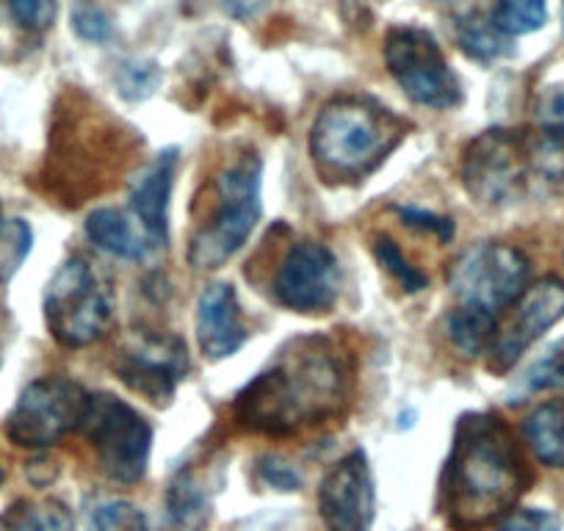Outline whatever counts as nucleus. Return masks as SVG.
I'll return each instance as SVG.
<instances>
[{"instance_id":"1","label":"nucleus","mask_w":564,"mask_h":531,"mask_svg":"<svg viewBox=\"0 0 564 531\" xmlns=\"http://www.w3.org/2000/svg\"><path fill=\"white\" fill-rule=\"evenodd\" d=\"M529 481L512 430L496 413H468L454 430L437 503L452 529L474 531L512 512Z\"/></svg>"},{"instance_id":"2","label":"nucleus","mask_w":564,"mask_h":531,"mask_svg":"<svg viewBox=\"0 0 564 531\" xmlns=\"http://www.w3.org/2000/svg\"><path fill=\"white\" fill-rule=\"evenodd\" d=\"M346 402V366L327 338L285 346L236 399V419L263 435H291L322 424Z\"/></svg>"},{"instance_id":"3","label":"nucleus","mask_w":564,"mask_h":531,"mask_svg":"<svg viewBox=\"0 0 564 531\" xmlns=\"http://www.w3.org/2000/svg\"><path fill=\"white\" fill-rule=\"evenodd\" d=\"M404 133L406 124L388 108L362 97H340L313 122V164L324 181H362L399 148Z\"/></svg>"},{"instance_id":"4","label":"nucleus","mask_w":564,"mask_h":531,"mask_svg":"<svg viewBox=\"0 0 564 531\" xmlns=\"http://www.w3.org/2000/svg\"><path fill=\"white\" fill-rule=\"evenodd\" d=\"M534 175L564 177V150L545 137L529 142L518 130H485L463 155V186L479 205L514 203Z\"/></svg>"},{"instance_id":"5","label":"nucleus","mask_w":564,"mask_h":531,"mask_svg":"<svg viewBox=\"0 0 564 531\" xmlns=\"http://www.w3.org/2000/svg\"><path fill=\"white\" fill-rule=\"evenodd\" d=\"M260 172H263V164L254 155H247L221 172L216 181L219 208L210 214L208 221L199 225L188 243V263L194 269H203V272L219 269L252 236L263 214Z\"/></svg>"},{"instance_id":"6","label":"nucleus","mask_w":564,"mask_h":531,"mask_svg":"<svg viewBox=\"0 0 564 531\" xmlns=\"http://www.w3.org/2000/svg\"><path fill=\"white\" fill-rule=\"evenodd\" d=\"M45 322L56 344L84 349L111 329L113 296L86 258L64 260L45 291Z\"/></svg>"},{"instance_id":"7","label":"nucleus","mask_w":564,"mask_h":531,"mask_svg":"<svg viewBox=\"0 0 564 531\" xmlns=\"http://www.w3.org/2000/svg\"><path fill=\"white\" fill-rule=\"evenodd\" d=\"M80 430L89 437L100 470L117 485H135L148 474L153 426L113 393H95Z\"/></svg>"},{"instance_id":"8","label":"nucleus","mask_w":564,"mask_h":531,"mask_svg":"<svg viewBox=\"0 0 564 531\" xmlns=\"http://www.w3.org/2000/svg\"><path fill=\"white\" fill-rule=\"evenodd\" d=\"M91 395L67 377H42L25 384L7 419L14 446L51 448L69 432L80 430Z\"/></svg>"},{"instance_id":"9","label":"nucleus","mask_w":564,"mask_h":531,"mask_svg":"<svg viewBox=\"0 0 564 531\" xmlns=\"http://www.w3.org/2000/svg\"><path fill=\"white\" fill-rule=\"evenodd\" d=\"M531 266L520 249L509 243H476L457 258L448 274V289L459 305L492 313L507 311L529 289Z\"/></svg>"},{"instance_id":"10","label":"nucleus","mask_w":564,"mask_h":531,"mask_svg":"<svg viewBox=\"0 0 564 531\" xmlns=\"http://www.w3.org/2000/svg\"><path fill=\"white\" fill-rule=\"evenodd\" d=\"M384 64L412 102L454 108L463 102V84L430 31L399 25L384 40Z\"/></svg>"},{"instance_id":"11","label":"nucleus","mask_w":564,"mask_h":531,"mask_svg":"<svg viewBox=\"0 0 564 531\" xmlns=\"http://www.w3.org/2000/svg\"><path fill=\"white\" fill-rule=\"evenodd\" d=\"M340 294V266L322 241H300L274 274V300L294 313H324Z\"/></svg>"},{"instance_id":"12","label":"nucleus","mask_w":564,"mask_h":531,"mask_svg":"<svg viewBox=\"0 0 564 531\" xmlns=\"http://www.w3.org/2000/svg\"><path fill=\"white\" fill-rule=\"evenodd\" d=\"M113 371L130 390L141 393L144 399L170 404L175 399L177 384L188 373L186 344L181 338H170V335H133L119 351Z\"/></svg>"},{"instance_id":"13","label":"nucleus","mask_w":564,"mask_h":531,"mask_svg":"<svg viewBox=\"0 0 564 531\" xmlns=\"http://www.w3.org/2000/svg\"><path fill=\"white\" fill-rule=\"evenodd\" d=\"M564 318V280L545 278L540 283L529 285L512 305V313L503 324H498V333L492 338L490 355L492 371L503 373L525 355L534 340H540L553 324Z\"/></svg>"},{"instance_id":"14","label":"nucleus","mask_w":564,"mask_h":531,"mask_svg":"<svg viewBox=\"0 0 564 531\" xmlns=\"http://www.w3.org/2000/svg\"><path fill=\"white\" fill-rule=\"evenodd\" d=\"M373 470L366 452H351L327 470L318 487V512L327 531H371L377 512Z\"/></svg>"},{"instance_id":"15","label":"nucleus","mask_w":564,"mask_h":531,"mask_svg":"<svg viewBox=\"0 0 564 531\" xmlns=\"http://www.w3.org/2000/svg\"><path fill=\"white\" fill-rule=\"evenodd\" d=\"M177 150H164L155 155L139 175L130 181V214L148 232L155 249L170 243V197L175 186Z\"/></svg>"},{"instance_id":"16","label":"nucleus","mask_w":564,"mask_h":531,"mask_svg":"<svg viewBox=\"0 0 564 531\" xmlns=\"http://www.w3.org/2000/svg\"><path fill=\"white\" fill-rule=\"evenodd\" d=\"M197 340L208 360H225L247 344V324L232 285L214 283L203 291L197 305Z\"/></svg>"},{"instance_id":"17","label":"nucleus","mask_w":564,"mask_h":531,"mask_svg":"<svg viewBox=\"0 0 564 531\" xmlns=\"http://www.w3.org/2000/svg\"><path fill=\"white\" fill-rule=\"evenodd\" d=\"M86 236L102 252L119 260H144L155 252L148 232L141 230L135 216L122 208H97L86 216Z\"/></svg>"},{"instance_id":"18","label":"nucleus","mask_w":564,"mask_h":531,"mask_svg":"<svg viewBox=\"0 0 564 531\" xmlns=\"http://www.w3.org/2000/svg\"><path fill=\"white\" fill-rule=\"evenodd\" d=\"M525 443L547 468H564V399L540 404L523 424Z\"/></svg>"},{"instance_id":"19","label":"nucleus","mask_w":564,"mask_h":531,"mask_svg":"<svg viewBox=\"0 0 564 531\" xmlns=\"http://www.w3.org/2000/svg\"><path fill=\"white\" fill-rule=\"evenodd\" d=\"M0 531H75V518L62 501H14L0 514Z\"/></svg>"},{"instance_id":"20","label":"nucleus","mask_w":564,"mask_h":531,"mask_svg":"<svg viewBox=\"0 0 564 531\" xmlns=\"http://www.w3.org/2000/svg\"><path fill=\"white\" fill-rule=\"evenodd\" d=\"M446 333L448 340L454 344V349H459L463 355L476 357L485 355L492 346V338L498 333V316L492 313L479 311V307L457 305L446 318Z\"/></svg>"},{"instance_id":"21","label":"nucleus","mask_w":564,"mask_h":531,"mask_svg":"<svg viewBox=\"0 0 564 531\" xmlns=\"http://www.w3.org/2000/svg\"><path fill=\"white\" fill-rule=\"evenodd\" d=\"M166 507H170V523L177 531H199L208 520V496L188 470H181L170 485Z\"/></svg>"},{"instance_id":"22","label":"nucleus","mask_w":564,"mask_h":531,"mask_svg":"<svg viewBox=\"0 0 564 531\" xmlns=\"http://www.w3.org/2000/svg\"><path fill=\"white\" fill-rule=\"evenodd\" d=\"M490 20L503 36L534 34L547 23V3L545 0H498Z\"/></svg>"},{"instance_id":"23","label":"nucleus","mask_w":564,"mask_h":531,"mask_svg":"<svg viewBox=\"0 0 564 531\" xmlns=\"http://www.w3.org/2000/svg\"><path fill=\"white\" fill-rule=\"evenodd\" d=\"M89 531H150L148 518L124 498H97L86 509Z\"/></svg>"},{"instance_id":"24","label":"nucleus","mask_w":564,"mask_h":531,"mask_svg":"<svg viewBox=\"0 0 564 531\" xmlns=\"http://www.w3.org/2000/svg\"><path fill=\"white\" fill-rule=\"evenodd\" d=\"M34 247V230L25 219H0V285L20 272Z\"/></svg>"},{"instance_id":"25","label":"nucleus","mask_w":564,"mask_h":531,"mask_svg":"<svg viewBox=\"0 0 564 531\" xmlns=\"http://www.w3.org/2000/svg\"><path fill=\"white\" fill-rule=\"evenodd\" d=\"M373 254H377V260L382 263L384 272H388L406 294H417V291L426 289V274L404 258V252H401L399 243H395L393 238H377V241H373Z\"/></svg>"},{"instance_id":"26","label":"nucleus","mask_w":564,"mask_h":531,"mask_svg":"<svg viewBox=\"0 0 564 531\" xmlns=\"http://www.w3.org/2000/svg\"><path fill=\"white\" fill-rule=\"evenodd\" d=\"M459 42L476 62H492L507 53V36L492 25V20H465L459 29Z\"/></svg>"},{"instance_id":"27","label":"nucleus","mask_w":564,"mask_h":531,"mask_svg":"<svg viewBox=\"0 0 564 531\" xmlns=\"http://www.w3.org/2000/svg\"><path fill=\"white\" fill-rule=\"evenodd\" d=\"M520 388H523L525 393H536V390H564V340L551 346V349L525 371Z\"/></svg>"},{"instance_id":"28","label":"nucleus","mask_w":564,"mask_h":531,"mask_svg":"<svg viewBox=\"0 0 564 531\" xmlns=\"http://www.w3.org/2000/svg\"><path fill=\"white\" fill-rule=\"evenodd\" d=\"M161 84V69L150 62H124L117 73V89L124 100H148Z\"/></svg>"},{"instance_id":"29","label":"nucleus","mask_w":564,"mask_h":531,"mask_svg":"<svg viewBox=\"0 0 564 531\" xmlns=\"http://www.w3.org/2000/svg\"><path fill=\"white\" fill-rule=\"evenodd\" d=\"M73 31L84 42L102 45L113 36V20L108 18L106 9H100L95 0H78L73 7Z\"/></svg>"},{"instance_id":"30","label":"nucleus","mask_w":564,"mask_h":531,"mask_svg":"<svg viewBox=\"0 0 564 531\" xmlns=\"http://www.w3.org/2000/svg\"><path fill=\"white\" fill-rule=\"evenodd\" d=\"M540 137L564 150V86H547L536 100Z\"/></svg>"},{"instance_id":"31","label":"nucleus","mask_w":564,"mask_h":531,"mask_svg":"<svg viewBox=\"0 0 564 531\" xmlns=\"http://www.w3.org/2000/svg\"><path fill=\"white\" fill-rule=\"evenodd\" d=\"M12 12V18L23 25L25 31L42 34L56 20V0H3Z\"/></svg>"},{"instance_id":"32","label":"nucleus","mask_w":564,"mask_h":531,"mask_svg":"<svg viewBox=\"0 0 564 531\" xmlns=\"http://www.w3.org/2000/svg\"><path fill=\"white\" fill-rule=\"evenodd\" d=\"M496 531H562V523L556 514L545 509H514L503 514Z\"/></svg>"},{"instance_id":"33","label":"nucleus","mask_w":564,"mask_h":531,"mask_svg":"<svg viewBox=\"0 0 564 531\" xmlns=\"http://www.w3.org/2000/svg\"><path fill=\"white\" fill-rule=\"evenodd\" d=\"M399 214L401 219H404V225L415 227V230H426L432 232V236L443 238V241H448V238L454 236V221L446 219V216L430 214V210L423 208H401Z\"/></svg>"},{"instance_id":"34","label":"nucleus","mask_w":564,"mask_h":531,"mask_svg":"<svg viewBox=\"0 0 564 531\" xmlns=\"http://www.w3.org/2000/svg\"><path fill=\"white\" fill-rule=\"evenodd\" d=\"M260 476H263L274 490L291 492L302 485V476L296 474L294 465H289L280 457H263V463H260Z\"/></svg>"},{"instance_id":"35","label":"nucleus","mask_w":564,"mask_h":531,"mask_svg":"<svg viewBox=\"0 0 564 531\" xmlns=\"http://www.w3.org/2000/svg\"><path fill=\"white\" fill-rule=\"evenodd\" d=\"M265 7H269V0H225V9L236 20H252Z\"/></svg>"},{"instance_id":"36","label":"nucleus","mask_w":564,"mask_h":531,"mask_svg":"<svg viewBox=\"0 0 564 531\" xmlns=\"http://www.w3.org/2000/svg\"><path fill=\"white\" fill-rule=\"evenodd\" d=\"M0 485H3V468H0Z\"/></svg>"}]
</instances>
